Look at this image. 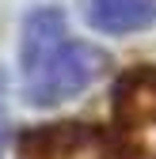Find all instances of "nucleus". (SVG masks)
Masks as SVG:
<instances>
[{
	"label": "nucleus",
	"mask_w": 156,
	"mask_h": 159,
	"mask_svg": "<svg viewBox=\"0 0 156 159\" xmlns=\"http://www.w3.org/2000/svg\"><path fill=\"white\" fill-rule=\"evenodd\" d=\"M19 65H23L27 98L34 106H53V102H65V98L88 91L110 68V57L99 46L69 38L65 15L53 8H42L23 27Z\"/></svg>",
	"instance_id": "f257e3e1"
},
{
	"label": "nucleus",
	"mask_w": 156,
	"mask_h": 159,
	"mask_svg": "<svg viewBox=\"0 0 156 159\" xmlns=\"http://www.w3.org/2000/svg\"><path fill=\"white\" fill-rule=\"evenodd\" d=\"M114 140L122 159H156V65L114 80Z\"/></svg>",
	"instance_id": "f03ea898"
},
{
	"label": "nucleus",
	"mask_w": 156,
	"mask_h": 159,
	"mask_svg": "<svg viewBox=\"0 0 156 159\" xmlns=\"http://www.w3.org/2000/svg\"><path fill=\"white\" fill-rule=\"evenodd\" d=\"M15 159H122L114 133L84 125V121H57L34 125L19 133Z\"/></svg>",
	"instance_id": "7ed1b4c3"
},
{
	"label": "nucleus",
	"mask_w": 156,
	"mask_h": 159,
	"mask_svg": "<svg viewBox=\"0 0 156 159\" xmlns=\"http://www.w3.org/2000/svg\"><path fill=\"white\" fill-rule=\"evenodd\" d=\"M84 15L99 34H133L156 23V0H84Z\"/></svg>",
	"instance_id": "20e7f679"
},
{
	"label": "nucleus",
	"mask_w": 156,
	"mask_h": 159,
	"mask_svg": "<svg viewBox=\"0 0 156 159\" xmlns=\"http://www.w3.org/2000/svg\"><path fill=\"white\" fill-rule=\"evenodd\" d=\"M0 148H4V110H0Z\"/></svg>",
	"instance_id": "39448f33"
}]
</instances>
